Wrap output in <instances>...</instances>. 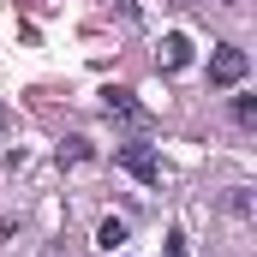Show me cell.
Returning a JSON list of instances; mask_svg holds the SVG:
<instances>
[{
  "label": "cell",
  "instance_id": "1",
  "mask_svg": "<svg viewBox=\"0 0 257 257\" xmlns=\"http://www.w3.org/2000/svg\"><path fill=\"white\" fill-rule=\"evenodd\" d=\"M114 162L126 168L138 186H162V156H156L150 144H120V150H114Z\"/></svg>",
  "mask_w": 257,
  "mask_h": 257
},
{
  "label": "cell",
  "instance_id": "2",
  "mask_svg": "<svg viewBox=\"0 0 257 257\" xmlns=\"http://www.w3.org/2000/svg\"><path fill=\"white\" fill-rule=\"evenodd\" d=\"M245 72H251V60H245V48H233V42H221V48L209 54V84H221V90H239Z\"/></svg>",
  "mask_w": 257,
  "mask_h": 257
},
{
  "label": "cell",
  "instance_id": "3",
  "mask_svg": "<svg viewBox=\"0 0 257 257\" xmlns=\"http://www.w3.org/2000/svg\"><path fill=\"white\" fill-rule=\"evenodd\" d=\"M102 108H108L114 120H126V126H144V120H150V108H144L132 90H102Z\"/></svg>",
  "mask_w": 257,
  "mask_h": 257
},
{
  "label": "cell",
  "instance_id": "4",
  "mask_svg": "<svg viewBox=\"0 0 257 257\" xmlns=\"http://www.w3.org/2000/svg\"><path fill=\"white\" fill-rule=\"evenodd\" d=\"M186 60H192V42H186L180 30H174V36H162V48H156V66H162V72H180Z\"/></svg>",
  "mask_w": 257,
  "mask_h": 257
},
{
  "label": "cell",
  "instance_id": "5",
  "mask_svg": "<svg viewBox=\"0 0 257 257\" xmlns=\"http://www.w3.org/2000/svg\"><path fill=\"white\" fill-rule=\"evenodd\" d=\"M96 239H102V251H120V245H126V221H120V215H108V221L96 227Z\"/></svg>",
  "mask_w": 257,
  "mask_h": 257
},
{
  "label": "cell",
  "instance_id": "6",
  "mask_svg": "<svg viewBox=\"0 0 257 257\" xmlns=\"http://www.w3.org/2000/svg\"><path fill=\"white\" fill-rule=\"evenodd\" d=\"M233 120H239L245 132L257 126V96H233Z\"/></svg>",
  "mask_w": 257,
  "mask_h": 257
},
{
  "label": "cell",
  "instance_id": "7",
  "mask_svg": "<svg viewBox=\"0 0 257 257\" xmlns=\"http://www.w3.org/2000/svg\"><path fill=\"white\" fill-rule=\"evenodd\" d=\"M84 156H90L84 138H66V144H60V162H84Z\"/></svg>",
  "mask_w": 257,
  "mask_h": 257
},
{
  "label": "cell",
  "instance_id": "8",
  "mask_svg": "<svg viewBox=\"0 0 257 257\" xmlns=\"http://www.w3.org/2000/svg\"><path fill=\"white\" fill-rule=\"evenodd\" d=\"M227 209H233L239 221H251V192H233V197H227Z\"/></svg>",
  "mask_w": 257,
  "mask_h": 257
},
{
  "label": "cell",
  "instance_id": "9",
  "mask_svg": "<svg viewBox=\"0 0 257 257\" xmlns=\"http://www.w3.org/2000/svg\"><path fill=\"white\" fill-rule=\"evenodd\" d=\"M168 257H186V233H168Z\"/></svg>",
  "mask_w": 257,
  "mask_h": 257
},
{
  "label": "cell",
  "instance_id": "10",
  "mask_svg": "<svg viewBox=\"0 0 257 257\" xmlns=\"http://www.w3.org/2000/svg\"><path fill=\"white\" fill-rule=\"evenodd\" d=\"M54 257H72V251H54Z\"/></svg>",
  "mask_w": 257,
  "mask_h": 257
},
{
  "label": "cell",
  "instance_id": "11",
  "mask_svg": "<svg viewBox=\"0 0 257 257\" xmlns=\"http://www.w3.org/2000/svg\"><path fill=\"white\" fill-rule=\"evenodd\" d=\"M0 120H6V108H0Z\"/></svg>",
  "mask_w": 257,
  "mask_h": 257
}]
</instances>
